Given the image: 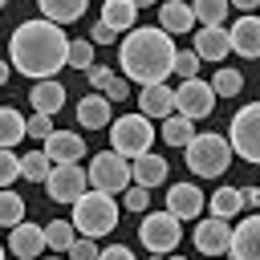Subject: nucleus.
<instances>
[{
    "instance_id": "nucleus-1",
    "label": "nucleus",
    "mask_w": 260,
    "mask_h": 260,
    "mask_svg": "<svg viewBox=\"0 0 260 260\" xmlns=\"http://www.w3.org/2000/svg\"><path fill=\"white\" fill-rule=\"evenodd\" d=\"M65 53H69V41H65V28L53 24V20H24L12 28L8 37V65L20 69L24 77L32 81H45V77H57L65 69Z\"/></svg>"
},
{
    "instance_id": "nucleus-2",
    "label": "nucleus",
    "mask_w": 260,
    "mask_h": 260,
    "mask_svg": "<svg viewBox=\"0 0 260 260\" xmlns=\"http://www.w3.org/2000/svg\"><path fill=\"white\" fill-rule=\"evenodd\" d=\"M118 65H122V77L134 85L167 81L175 65V37L162 32L158 24H134L118 41Z\"/></svg>"
},
{
    "instance_id": "nucleus-3",
    "label": "nucleus",
    "mask_w": 260,
    "mask_h": 260,
    "mask_svg": "<svg viewBox=\"0 0 260 260\" xmlns=\"http://www.w3.org/2000/svg\"><path fill=\"white\" fill-rule=\"evenodd\" d=\"M69 223L77 228V236H89V240L110 236L118 228V203H114V195H106V191H81L73 199V219Z\"/></svg>"
},
{
    "instance_id": "nucleus-4",
    "label": "nucleus",
    "mask_w": 260,
    "mask_h": 260,
    "mask_svg": "<svg viewBox=\"0 0 260 260\" xmlns=\"http://www.w3.org/2000/svg\"><path fill=\"white\" fill-rule=\"evenodd\" d=\"M183 150H187L191 175H199V179H219V175L228 171V162H232V142H228L223 134H215V130L191 134V142H187Z\"/></svg>"
},
{
    "instance_id": "nucleus-5",
    "label": "nucleus",
    "mask_w": 260,
    "mask_h": 260,
    "mask_svg": "<svg viewBox=\"0 0 260 260\" xmlns=\"http://www.w3.org/2000/svg\"><path fill=\"white\" fill-rule=\"evenodd\" d=\"M154 134L158 130L150 126L146 114H122V118L110 122V150L122 154V158H138L154 146Z\"/></svg>"
},
{
    "instance_id": "nucleus-6",
    "label": "nucleus",
    "mask_w": 260,
    "mask_h": 260,
    "mask_svg": "<svg viewBox=\"0 0 260 260\" xmlns=\"http://www.w3.org/2000/svg\"><path fill=\"white\" fill-rule=\"evenodd\" d=\"M228 142H232V154L260 167V102H248L236 110V118L228 126Z\"/></svg>"
},
{
    "instance_id": "nucleus-7",
    "label": "nucleus",
    "mask_w": 260,
    "mask_h": 260,
    "mask_svg": "<svg viewBox=\"0 0 260 260\" xmlns=\"http://www.w3.org/2000/svg\"><path fill=\"white\" fill-rule=\"evenodd\" d=\"M85 179L93 191H106V195H122L130 187V158L114 154V150H98L85 167Z\"/></svg>"
},
{
    "instance_id": "nucleus-8",
    "label": "nucleus",
    "mask_w": 260,
    "mask_h": 260,
    "mask_svg": "<svg viewBox=\"0 0 260 260\" xmlns=\"http://www.w3.org/2000/svg\"><path fill=\"white\" fill-rule=\"evenodd\" d=\"M179 223H183V219H175L171 211H146V219H142V228H138L142 248H146L150 256H167V252H175L179 240H183V228H179Z\"/></svg>"
},
{
    "instance_id": "nucleus-9",
    "label": "nucleus",
    "mask_w": 260,
    "mask_h": 260,
    "mask_svg": "<svg viewBox=\"0 0 260 260\" xmlns=\"http://www.w3.org/2000/svg\"><path fill=\"white\" fill-rule=\"evenodd\" d=\"M211 110H215V89H211V81L191 77V81H183V85L175 89V114L199 122V118H207Z\"/></svg>"
},
{
    "instance_id": "nucleus-10",
    "label": "nucleus",
    "mask_w": 260,
    "mask_h": 260,
    "mask_svg": "<svg viewBox=\"0 0 260 260\" xmlns=\"http://www.w3.org/2000/svg\"><path fill=\"white\" fill-rule=\"evenodd\" d=\"M85 187H89V179H85L81 162H53V171L45 179V191H49L53 203H73Z\"/></svg>"
},
{
    "instance_id": "nucleus-11",
    "label": "nucleus",
    "mask_w": 260,
    "mask_h": 260,
    "mask_svg": "<svg viewBox=\"0 0 260 260\" xmlns=\"http://www.w3.org/2000/svg\"><path fill=\"white\" fill-rule=\"evenodd\" d=\"M228 244H232V228H228V219H219V215L195 219V252H203V256H223Z\"/></svg>"
},
{
    "instance_id": "nucleus-12",
    "label": "nucleus",
    "mask_w": 260,
    "mask_h": 260,
    "mask_svg": "<svg viewBox=\"0 0 260 260\" xmlns=\"http://www.w3.org/2000/svg\"><path fill=\"white\" fill-rule=\"evenodd\" d=\"M232 260H260V211H252L248 219H240L232 228V244H228Z\"/></svg>"
},
{
    "instance_id": "nucleus-13",
    "label": "nucleus",
    "mask_w": 260,
    "mask_h": 260,
    "mask_svg": "<svg viewBox=\"0 0 260 260\" xmlns=\"http://www.w3.org/2000/svg\"><path fill=\"white\" fill-rule=\"evenodd\" d=\"M203 203H207V195L195 183H171V191H167V211L175 219H199Z\"/></svg>"
},
{
    "instance_id": "nucleus-14",
    "label": "nucleus",
    "mask_w": 260,
    "mask_h": 260,
    "mask_svg": "<svg viewBox=\"0 0 260 260\" xmlns=\"http://www.w3.org/2000/svg\"><path fill=\"white\" fill-rule=\"evenodd\" d=\"M228 45H232V53H240V57H260V16L256 12H244L232 28H228Z\"/></svg>"
},
{
    "instance_id": "nucleus-15",
    "label": "nucleus",
    "mask_w": 260,
    "mask_h": 260,
    "mask_svg": "<svg viewBox=\"0 0 260 260\" xmlns=\"http://www.w3.org/2000/svg\"><path fill=\"white\" fill-rule=\"evenodd\" d=\"M8 252H12L16 260H37V256L45 252V228L20 219L16 228H8Z\"/></svg>"
},
{
    "instance_id": "nucleus-16",
    "label": "nucleus",
    "mask_w": 260,
    "mask_h": 260,
    "mask_svg": "<svg viewBox=\"0 0 260 260\" xmlns=\"http://www.w3.org/2000/svg\"><path fill=\"white\" fill-rule=\"evenodd\" d=\"M138 114H146V118H171L175 114V89L167 85V81H150V85H142V93H138Z\"/></svg>"
},
{
    "instance_id": "nucleus-17",
    "label": "nucleus",
    "mask_w": 260,
    "mask_h": 260,
    "mask_svg": "<svg viewBox=\"0 0 260 260\" xmlns=\"http://www.w3.org/2000/svg\"><path fill=\"white\" fill-rule=\"evenodd\" d=\"M45 154H49V162H77L85 154V138L77 130H53L45 138Z\"/></svg>"
},
{
    "instance_id": "nucleus-18",
    "label": "nucleus",
    "mask_w": 260,
    "mask_h": 260,
    "mask_svg": "<svg viewBox=\"0 0 260 260\" xmlns=\"http://www.w3.org/2000/svg\"><path fill=\"white\" fill-rule=\"evenodd\" d=\"M167 158L162 154H154V150H146V154H138V158H130V179L138 183V187H158V183H167Z\"/></svg>"
},
{
    "instance_id": "nucleus-19",
    "label": "nucleus",
    "mask_w": 260,
    "mask_h": 260,
    "mask_svg": "<svg viewBox=\"0 0 260 260\" xmlns=\"http://www.w3.org/2000/svg\"><path fill=\"white\" fill-rule=\"evenodd\" d=\"M195 53H199V61H223V57L232 53L228 28H223V24H203V28L195 32Z\"/></svg>"
},
{
    "instance_id": "nucleus-20",
    "label": "nucleus",
    "mask_w": 260,
    "mask_h": 260,
    "mask_svg": "<svg viewBox=\"0 0 260 260\" xmlns=\"http://www.w3.org/2000/svg\"><path fill=\"white\" fill-rule=\"evenodd\" d=\"M158 28L171 32V37L191 32V28H195V12H191V4H187V0H167V4L158 8Z\"/></svg>"
},
{
    "instance_id": "nucleus-21",
    "label": "nucleus",
    "mask_w": 260,
    "mask_h": 260,
    "mask_svg": "<svg viewBox=\"0 0 260 260\" xmlns=\"http://www.w3.org/2000/svg\"><path fill=\"white\" fill-rule=\"evenodd\" d=\"M77 122L85 126V130H102V126H110L114 118H110V98L106 93H89V98H81L77 102Z\"/></svg>"
},
{
    "instance_id": "nucleus-22",
    "label": "nucleus",
    "mask_w": 260,
    "mask_h": 260,
    "mask_svg": "<svg viewBox=\"0 0 260 260\" xmlns=\"http://www.w3.org/2000/svg\"><path fill=\"white\" fill-rule=\"evenodd\" d=\"M32 110L37 114H57L61 106H65V85L57 81V77H45V81H37L32 85Z\"/></svg>"
},
{
    "instance_id": "nucleus-23",
    "label": "nucleus",
    "mask_w": 260,
    "mask_h": 260,
    "mask_svg": "<svg viewBox=\"0 0 260 260\" xmlns=\"http://www.w3.org/2000/svg\"><path fill=\"white\" fill-rule=\"evenodd\" d=\"M102 20L114 32H130L138 24V8H134V0H102Z\"/></svg>"
},
{
    "instance_id": "nucleus-24",
    "label": "nucleus",
    "mask_w": 260,
    "mask_h": 260,
    "mask_svg": "<svg viewBox=\"0 0 260 260\" xmlns=\"http://www.w3.org/2000/svg\"><path fill=\"white\" fill-rule=\"evenodd\" d=\"M41 4V16L45 20H53V24H73V20H81V12H85V4L89 0H37Z\"/></svg>"
},
{
    "instance_id": "nucleus-25",
    "label": "nucleus",
    "mask_w": 260,
    "mask_h": 260,
    "mask_svg": "<svg viewBox=\"0 0 260 260\" xmlns=\"http://www.w3.org/2000/svg\"><path fill=\"white\" fill-rule=\"evenodd\" d=\"M24 138V118L12 106H0V150H12Z\"/></svg>"
},
{
    "instance_id": "nucleus-26",
    "label": "nucleus",
    "mask_w": 260,
    "mask_h": 260,
    "mask_svg": "<svg viewBox=\"0 0 260 260\" xmlns=\"http://www.w3.org/2000/svg\"><path fill=\"white\" fill-rule=\"evenodd\" d=\"M207 207H211V215L232 219L236 211H244V203H240V187H219V191H211V195H207Z\"/></svg>"
},
{
    "instance_id": "nucleus-27",
    "label": "nucleus",
    "mask_w": 260,
    "mask_h": 260,
    "mask_svg": "<svg viewBox=\"0 0 260 260\" xmlns=\"http://www.w3.org/2000/svg\"><path fill=\"white\" fill-rule=\"evenodd\" d=\"M77 240V228L69 223V219H49L45 223V248H53V252H69V244Z\"/></svg>"
},
{
    "instance_id": "nucleus-28",
    "label": "nucleus",
    "mask_w": 260,
    "mask_h": 260,
    "mask_svg": "<svg viewBox=\"0 0 260 260\" xmlns=\"http://www.w3.org/2000/svg\"><path fill=\"white\" fill-rule=\"evenodd\" d=\"M191 134H195V122H191V118H183V114L162 118V142H171V146H187Z\"/></svg>"
},
{
    "instance_id": "nucleus-29",
    "label": "nucleus",
    "mask_w": 260,
    "mask_h": 260,
    "mask_svg": "<svg viewBox=\"0 0 260 260\" xmlns=\"http://www.w3.org/2000/svg\"><path fill=\"white\" fill-rule=\"evenodd\" d=\"M24 219V195H16L12 187H0V228H16Z\"/></svg>"
},
{
    "instance_id": "nucleus-30",
    "label": "nucleus",
    "mask_w": 260,
    "mask_h": 260,
    "mask_svg": "<svg viewBox=\"0 0 260 260\" xmlns=\"http://www.w3.org/2000/svg\"><path fill=\"white\" fill-rule=\"evenodd\" d=\"M211 89H215V98H236L244 89V73L232 69V65H219L215 77H211Z\"/></svg>"
},
{
    "instance_id": "nucleus-31",
    "label": "nucleus",
    "mask_w": 260,
    "mask_h": 260,
    "mask_svg": "<svg viewBox=\"0 0 260 260\" xmlns=\"http://www.w3.org/2000/svg\"><path fill=\"white\" fill-rule=\"evenodd\" d=\"M49 171H53V162H49V154H45V150H28V154L20 158V175H24L28 183H45V179H49Z\"/></svg>"
},
{
    "instance_id": "nucleus-32",
    "label": "nucleus",
    "mask_w": 260,
    "mask_h": 260,
    "mask_svg": "<svg viewBox=\"0 0 260 260\" xmlns=\"http://www.w3.org/2000/svg\"><path fill=\"white\" fill-rule=\"evenodd\" d=\"M228 8H232L228 0H195V4H191V12H195L199 24H223Z\"/></svg>"
},
{
    "instance_id": "nucleus-33",
    "label": "nucleus",
    "mask_w": 260,
    "mask_h": 260,
    "mask_svg": "<svg viewBox=\"0 0 260 260\" xmlns=\"http://www.w3.org/2000/svg\"><path fill=\"white\" fill-rule=\"evenodd\" d=\"M65 65H73V69H89L93 65V45H89V37L85 41H69V53H65Z\"/></svg>"
},
{
    "instance_id": "nucleus-34",
    "label": "nucleus",
    "mask_w": 260,
    "mask_h": 260,
    "mask_svg": "<svg viewBox=\"0 0 260 260\" xmlns=\"http://www.w3.org/2000/svg\"><path fill=\"white\" fill-rule=\"evenodd\" d=\"M171 73H179L183 81L199 77V53H195V49H175V65H171Z\"/></svg>"
},
{
    "instance_id": "nucleus-35",
    "label": "nucleus",
    "mask_w": 260,
    "mask_h": 260,
    "mask_svg": "<svg viewBox=\"0 0 260 260\" xmlns=\"http://www.w3.org/2000/svg\"><path fill=\"white\" fill-rule=\"evenodd\" d=\"M53 130H57V126H53V114H37V110H32V118H24V134H28V138H41V142H45Z\"/></svg>"
},
{
    "instance_id": "nucleus-36",
    "label": "nucleus",
    "mask_w": 260,
    "mask_h": 260,
    "mask_svg": "<svg viewBox=\"0 0 260 260\" xmlns=\"http://www.w3.org/2000/svg\"><path fill=\"white\" fill-rule=\"evenodd\" d=\"M98 252H102V248H98V240L77 236V240L69 244V252H65V256H69V260H98Z\"/></svg>"
},
{
    "instance_id": "nucleus-37",
    "label": "nucleus",
    "mask_w": 260,
    "mask_h": 260,
    "mask_svg": "<svg viewBox=\"0 0 260 260\" xmlns=\"http://www.w3.org/2000/svg\"><path fill=\"white\" fill-rule=\"evenodd\" d=\"M122 203H126L130 211H146V207H150V191L138 187V183H130V187L122 191Z\"/></svg>"
},
{
    "instance_id": "nucleus-38",
    "label": "nucleus",
    "mask_w": 260,
    "mask_h": 260,
    "mask_svg": "<svg viewBox=\"0 0 260 260\" xmlns=\"http://www.w3.org/2000/svg\"><path fill=\"white\" fill-rule=\"evenodd\" d=\"M16 175H20V154H12V150H0V187H8Z\"/></svg>"
},
{
    "instance_id": "nucleus-39",
    "label": "nucleus",
    "mask_w": 260,
    "mask_h": 260,
    "mask_svg": "<svg viewBox=\"0 0 260 260\" xmlns=\"http://www.w3.org/2000/svg\"><path fill=\"white\" fill-rule=\"evenodd\" d=\"M85 81H89V85L102 93V89L114 81V73H110V65H89V69H85Z\"/></svg>"
},
{
    "instance_id": "nucleus-40",
    "label": "nucleus",
    "mask_w": 260,
    "mask_h": 260,
    "mask_svg": "<svg viewBox=\"0 0 260 260\" xmlns=\"http://www.w3.org/2000/svg\"><path fill=\"white\" fill-rule=\"evenodd\" d=\"M114 41H118V32H114L106 20H98V24L89 28V45H114Z\"/></svg>"
},
{
    "instance_id": "nucleus-41",
    "label": "nucleus",
    "mask_w": 260,
    "mask_h": 260,
    "mask_svg": "<svg viewBox=\"0 0 260 260\" xmlns=\"http://www.w3.org/2000/svg\"><path fill=\"white\" fill-rule=\"evenodd\" d=\"M102 93H106L110 102H122V98H130V81H126V77H114V81H110Z\"/></svg>"
},
{
    "instance_id": "nucleus-42",
    "label": "nucleus",
    "mask_w": 260,
    "mask_h": 260,
    "mask_svg": "<svg viewBox=\"0 0 260 260\" xmlns=\"http://www.w3.org/2000/svg\"><path fill=\"white\" fill-rule=\"evenodd\" d=\"M98 260H138V256H134L126 244H110V248H102V252H98Z\"/></svg>"
},
{
    "instance_id": "nucleus-43",
    "label": "nucleus",
    "mask_w": 260,
    "mask_h": 260,
    "mask_svg": "<svg viewBox=\"0 0 260 260\" xmlns=\"http://www.w3.org/2000/svg\"><path fill=\"white\" fill-rule=\"evenodd\" d=\"M240 203L248 211H260V187H240Z\"/></svg>"
},
{
    "instance_id": "nucleus-44",
    "label": "nucleus",
    "mask_w": 260,
    "mask_h": 260,
    "mask_svg": "<svg viewBox=\"0 0 260 260\" xmlns=\"http://www.w3.org/2000/svg\"><path fill=\"white\" fill-rule=\"evenodd\" d=\"M232 8H244V12H252V8H260V0H228Z\"/></svg>"
},
{
    "instance_id": "nucleus-45",
    "label": "nucleus",
    "mask_w": 260,
    "mask_h": 260,
    "mask_svg": "<svg viewBox=\"0 0 260 260\" xmlns=\"http://www.w3.org/2000/svg\"><path fill=\"white\" fill-rule=\"evenodd\" d=\"M8 73H12V65H8V61H0V85L8 81Z\"/></svg>"
},
{
    "instance_id": "nucleus-46",
    "label": "nucleus",
    "mask_w": 260,
    "mask_h": 260,
    "mask_svg": "<svg viewBox=\"0 0 260 260\" xmlns=\"http://www.w3.org/2000/svg\"><path fill=\"white\" fill-rule=\"evenodd\" d=\"M154 260H187V256H171V252H167V256H154Z\"/></svg>"
},
{
    "instance_id": "nucleus-47",
    "label": "nucleus",
    "mask_w": 260,
    "mask_h": 260,
    "mask_svg": "<svg viewBox=\"0 0 260 260\" xmlns=\"http://www.w3.org/2000/svg\"><path fill=\"white\" fill-rule=\"evenodd\" d=\"M146 4H154V0H134V8H146Z\"/></svg>"
},
{
    "instance_id": "nucleus-48",
    "label": "nucleus",
    "mask_w": 260,
    "mask_h": 260,
    "mask_svg": "<svg viewBox=\"0 0 260 260\" xmlns=\"http://www.w3.org/2000/svg\"><path fill=\"white\" fill-rule=\"evenodd\" d=\"M4 4H8V0H0V8H4Z\"/></svg>"
},
{
    "instance_id": "nucleus-49",
    "label": "nucleus",
    "mask_w": 260,
    "mask_h": 260,
    "mask_svg": "<svg viewBox=\"0 0 260 260\" xmlns=\"http://www.w3.org/2000/svg\"><path fill=\"white\" fill-rule=\"evenodd\" d=\"M0 260H4V248H0Z\"/></svg>"
},
{
    "instance_id": "nucleus-50",
    "label": "nucleus",
    "mask_w": 260,
    "mask_h": 260,
    "mask_svg": "<svg viewBox=\"0 0 260 260\" xmlns=\"http://www.w3.org/2000/svg\"><path fill=\"white\" fill-rule=\"evenodd\" d=\"M37 260H41V256H37ZM61 260H65V256H61Z\"/></svg>"
}]
</instances>
